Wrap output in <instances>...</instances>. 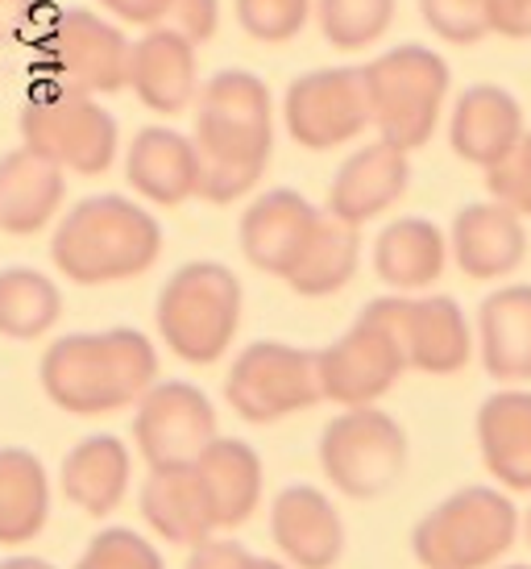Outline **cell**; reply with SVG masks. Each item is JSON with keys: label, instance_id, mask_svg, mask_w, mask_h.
Listing matches in <instances>:
<instances>
[{"label": "cell", "instance_id": "19", "mask_svg": "<svg viewBox=\"0 0 531 569\" xmlns=\"http://www.w3.org/2000/svg\"><path fill=\"white\" fill-rule=\"evenodd\" d=\"M129 92L158 117H179L200 96L196 42L183 33L154 26L129 47Z\"/></svg>", "mask_w": 531, "mask_h": 569}, {"label": "cell", "instance_id": "9", "mask_svg": "<svg viewBox=\"0 0 531 569\" xmlns=\"http://www.w3.org/2000/svg\"><path fill=\"white\" fill-rule=\"evenodd\" d=\"M126 30L92 9H59L38 33V80L63 83L88 96L129 88Z\"/></svg>", "mask_w": 531, "mask_h": 569}, {"label": "cell", "instance_id": "8", "mask_svg": "<svg viewBox=\"0 0 531 569\" xmlns=\"http://www.w3.org/2000/svg\"><path fill=\"white\" fill-rule=\"evenodd\" d=\"M407 432L394 416L370 408H341L320 432V470L344 499H378L403 478Z\"/></svg>", "mask_w": 531, "mask_h": 569}, {"label": "cell", "instance_id": "25", "mask_svg": "<svg viewBox=\"0 0 531 569\" xmlns=\"http://www.w3.org/2000/svg\"><path fill=\"white\" fill-rule=\"evenodd\" d=\"M141 520L154 528V537L179 549H196L200 540L217 537V520L208 495L200 487L196 466H154L141 482Z\"/></svg>", "mask_w": 531, "mask_h": 569}, {"label": "cell", "instance_id": "4", "mask_svg": "<svg viewBox=\"0 0 531 569\" xmlns=\"http://www.w3.org/2000/svg\"><path fill=\"white\" fill-rule=\"evenodd\" d=\"M241 308H246V291L233 270L212 258H196V262H183L162 283L154 303V325L162 346L171 349L179 362L212 366L233 346L237 329H241Z\"/></svg>", "mask_w": 531, "mask_h": 569}, {"label": "cell", "instance_id": "30", "mask_svg": "<svg viewBox=\"0 0 531 569\" xmlns=\"http://www.w3.org/2000/svg\"><path fill=\"white\" fill-rule=\"evenodd\" d=\"M361 267V229L349 221H337L332 212L320 217L312 241L303 258L295 262V270L287 274L291 291L308 296V300H324V296H337L341 287L353 283V274Z\"/></svg>", "mask_w": 531, "mask_h": 569}, {"label": "cell", "instance_id": "16", "mask_svg": "<svg viewBox=\"0 0 531 569\" xmlns=\"http://www.w3.org/2000/svg\"><path fill=\"white\" fill-rule=\"evenodd\" d=\"M270 537L295 569H332L344 553V520L320 487L291 482L270 503Z\"/></svg>", "mask_w": 531, "mask_h": 569}, {"label": "cell", "instance_id": "6", "mask_svg": "<svg viewBox=\"0 0 531 569\" xmlns=\"http://www.w3.org/2000/svg\"><path fill=\"white\" fill-rule=\"evenodd\" d=\"M515 499L502 487H461L411 528L423 569H494L519 540Z\"/></svg>", "mask_w": 531, "mask_h": 569}, {"label": "cell", "instance_id": "24", "mask_svg": "<svg viewBox=\"0 0 531 569\" xmlns=\"http://www.w3.org/2000/svg\"><path fill=\"white\" fill-rule=\"evenodd\" d=\"M129 478H133L129 445L112 432H92L76 441L59 466V487L67 503H76L83 516H96V520L121 507V499L129 495Z\"/></svg>", "mask_w": 531, "mask_h": 569}, {"label": "cell", "instance_id": "41", "mask_svg": "<svg viewBox=\"0 0 531 569\" xmlns=\"http://www.w3.org/2000/svg\"><path fill=\"white\" fill-rule=\"evenodd\" d=\"M47 0H0V42H17L42 21Z\"/></svg>", "mask_w": 531, "mask_h": 569}, {"label": "cell", "instance_id": "1", "mask_svg": "<svg viewBox=\"0 0 531 569\" xmlns=\"http://www.w3.org/2000/svg\"><path fill=\"white\" fill-rule=\"evenodd\" d=\"M196 133L200 150V200L233 204L262 183L274 154V96L262 76L224 67L196 96Z\"/></svg>", "mask_w": 531, "mask_h": 569}, {"label": "cell", "instance_id": "20", "mask_svg": "<svg viewBox=\"0 0 531 569\" xmlns=\"http://www.w3.org/2000/svg\"><path fill=\"white\" fill-rule=\"evenodd\" d=\"M523 104L499 83H469L449 112V146L469 167L490 171L523 138Z\"/></svg>", "mask_w": 531, "mask_h": 569}, {"label": "cell", "instance_id": "32", "mask_svg": "<svg viewBox=\"0 0 531 569\" xmlns=\"http://www.w3.org/2000/svg\"><path fill=\"white\" fill-rule=\"evenodd\" d=\"M399 0H315L324 42L337 50H365L391 30Z\"/></svg>", "mask_w": 531, "mask_h": 569}, {"label": "cell", "instance_id": "10", "mask_svg": "<svg viewBox=\"0 0 531 569\" xmlns=\"http://www.w3.org/2000/svg\"><path fill=\"white\" fill-rule=\"evenodd\" d=\"M224 399L246 425H274L320 403L315 349L287 341H253L233 358L224 375Z\"/></svg>", "mask_w": 531, "mask_h": 569}, {"label": "cell", "instance_id": "27", "mask_svg": "<svg viewBox=\"0 0 531 569\" xmlns=\"http://www.w3.org/2000/svg\"><path fill=\"white\" fill-rule=\"evenodd\" d=\"M191 466H196L200 487L208 495L217 532L241 528L258 511L266 478H262V458H258L253 445H246L241 437H217Z\"/></svg>", "mask_w": 531, "mask_h": 569}, {"label": "cell", "instance_id": "13", "mask_svg": "<svg viewBox=\"0 0 531 569\" xmlns=\"http://www.w3.org/2000/svg\"><path fill=\"white\" fill-rule=\"evenodd\" d=\"M315 370H320V396L341 408H370L403 379V349L394 332L361 312L332 346L315 349Z\"/></svg>", "mask_w": 531, "mask_h": 569}, {"label": "cell", "instance_id": "29", "mask_svg": "<svg viewBox=\"0 0 531 569\" xmlns=\"http://www.w3.org/2000/svg\"><path fill=\"white\" fill-rule=\"evenodd\" d=\"M50 520V475L38 453L0 445V545H30Z\"/></svg>", "mask_w": 531, "mask_h": 569}, {"label": "cell", "instance_id": "3", "mask_svg": "<svg viewBox=\"0 0 531 569\" xmlns=\"http://www.w3.org/2000/svg\"><path fill=\"white\" fill-rule=\"evenodd\" d=\"M162 253V224L129 196L100 191L79 200L50 238L54 270L79 287H104L138 279Z\"/></svg>", "mask_w": 531, "mask_h": 569}, {"label": "cell", "instance_id": "44", "mask_svg": "<svg viewBox=\"0 0 531 569\" xmlns=\"http://www.w3.org/2000/svg\"><path fill=\"white\" fill-rule=\"evenodd\" d=\"M519 532H523V540H528V549H531V507L523 511V523H519Z\"/></svg>", "mask_w": 531, "mask_h": 569}, {"label": "cell", "instance_id": "36", "mask_svg": "<svg viewBox=\"0 0 531 569\" xmlns=\"http://www.w3.org/2000/svg\"><path fill=\"white\" fill-rule=\"evenodd\" d=\"M485 188L490 200L507 204L519 217H531V129H523V138L507 159L485 171Z\"/></svg>", "mask_w": 531, "mask_h": 569}, {"label": "cell", "instance_id": "12", "mask_svg": "<svg viewBox=\"0 0 531 569\" xmlns=\"http://www.w3.org/2000/svg\"><path fill=\"white\" fill-rule=\"evenodd\" d=\"M282 126L303 150H337L370 129L361 67H315L291 80L282 96Z\"/></svg>", "mask_w": 531, "mask_h": 569}, {"label": "cell", "instance_id": "38", "mask_svg": "<svg viewBox=\"0 0 531 569\" xmlns=\"http://www.w3.org/2000/svg\"><path fill=\"white\" fill-rule=\"evenodd\" d=\"M253 566H258V557H253L246 545L220 540V537L200 540L188 557V569H253Z\"/></svg>", "mask_w": 531, "mask_h": 569}, {"label": "cell", "instance_id": "21", "mask_svg": "<svg viewBox=\"0 0 531 569\" xmlns=\"http://www.w3.org/2000/svg\"><path fill=\"white\" fill-rule=\"evenodd\" d=\"M126 179L141 200L158 208H179L200 196V150L188 133L171 126H146L126 150Z\"/></svg>", "mask_w": 531, "mask_h": 569}, {"label": "cell", "instance_id": "2", "mask_svg": "<svg viewBox=\"0 0 531 569\" xmlns=\"http://www.w3.org/2000/svg\"><path fill=\"white\" fill-rule=\"evenodd\" d=\"M38 382L71 416H112L133 408L158 382V349L141 329L63 332L42 349Z\"/></svg>", "mask_w": 531, "mask_h": 569}, {"label": "cell", "instance_id": "40", "mask_svg": "<svg viewBox=\"0 0 531 569\" xmlns=\"http://www.w3.org/2000/svg\"><path fill=\"white\" fill-rule=\"evenodd\" d=\"M490 33L499 38H531V0H490Z\"/></svg>", "mask_w": 531, "mask_h": 569}, {"label": "cell", "instance_id": "34", "mask_svg": "<svg viewBox=\"0 0 531 569\" xmlns=\"http://www.w3.org/2000/svg\"><path fill=\"white\" fill-rule=\"evenodd\" d=\"M76 569H167V561L138 528H100Z\"/></svg>", "mask_w": 531, "mask_h": 569}, {"label": "cell", "instance_id": "43", "mask_svg": "<svg viewBox=\"0 0 531 569\" xmlns=\"http://www.w3.org/2000/svg\"><path fill=\"white\" fill-rule=\"evenodd\" d=\"M253 569H295V566H287V561H274V557H258V566Z\"/></svg>", "mask_w": 531, "mask_h": 569}, {"label": "cell", "instance_id": "39", "mask_svg": "<svg viewBox=\"0 0 531 569\" xmlns=\"http://www.w3.org/2000/svg\"><path fill=\"white\" fill-rule=\"evenodd\" d=\"M100 9L112 13L121 26H141V30H154L167 21L171 0H100Z\"/></svg>", "mask_w": 531, "mask_h": 569}, {"label": "cell", "instance_id": "22", "mask_svg": "<svg viewBox=\"0 0 531 569\" xmlns=\"http://www.w3.org/2000/svg\"><path fill=\"white\" fill-rule=\"evenodd\" d=\"M67 200V171L30 146L0 154V229L13 238L42 233Z\"/></svg>", "mask_w": 531, "mask_h": 569}, {"label": "cell", "instance_id": "28", "mask_svg": "<svg viewBox=\"0 0 531 569\" xmlns=\"http://www.w3.org/2000/svg\"><path fill=\"white\" fill-rule=\"evenodd\" d=\"M449 267V238L428 217H399L374 238V274L391 291H428Z\"/></svg>", "mask_w": 531, "mask_h": 569}, {"label": "cell", "instance_id": "23", "mask_svg": "<svg viewBox=\"0 0 531 569\" xmlns=\"http://www.w3.org/2000/svg\"><path fill=\"white\" fill-rule=\"evenodd\" d=\"M478 449L490 478L511 495H531V391L502 387L478 408Z\"/></svg>", "mask_w": 531, "mask_h": 569}, {"label": "cell", "instance_id": "35", "mask_svg": "<svg viewBox=\"0 0 531 569\" xmlns=\"http://www.w3.org/2000/svg\"><path fill=\"white\" fill-rule=\"evenodd\" d=\"M420 17L449 47H473L490 33V0H420Z\"/></svg>", "mask_w": 531, "mask_h": 569}, {"label": "cell", "instance_id": "5", "mask_svg": "<svg viewBox=\"0 0 531 569\" xmlns=\"http://www.w3.org/2000/svg\"><path fill=\"white\" fill-rule=\"evenodd\" d=\"M365 100H370V126L382 142L399 150H420L432 142L440 126V112L453 88L449 63L432 47L403 42V47L382 50L378 59L361 67Z\"/></svg>", "mask_w": 531, "mask_h": 569}, {"label": "cell", "instance_id": "11", "mask_svg": "<svg viewBox=\"0 0 531 569\" xmlns=\"http://www.w3.org/2000/svg\"><path fill=\"white\" fill-rule=\"evenodd\" d=\"M361 312L394 332L407 370L457 375L473 358V329L453 296H378Z\"/></svg>", "mask_w": 531, "mask_h": 569}, {"label": "cell", "instance_id": "26", "mask_svg": "<svg viewBox=\"0 0 531 569\" xmlns=\"http://www.w3.org/2000/svg\"><path fill=\"white\" fill-rule=\"evenodd\" d=\"M478 353L490 379L531 382V283H507L478 308Z\"/></svg>", "mask_w": 531, "mask_h": 569}, {"label": "cell", "instance_id": "45", "mask_svg": "<svg viewBox=\"0 0 531 569\" xmlns=\"http://www.w3.org/2000/svg\"><path fill=\"white\" fill-rule=\"evenodd\" d=\"M499 569H531V566H499Z\"/></svg>", "mask_w": 531, "mask_h": 569}, {"label": "cell", "instance_id": "18", "mask_svg": "<svg viewBox=\"0 0 531 569\" xmlns=\"http://www.w3.org/2000/svg\"><path fill=\"white\" fill-rule=\"evenodd\" d=\"M411 188V154L391 142H370L353 150L349 159L337 167L329 183V208L337 221L370 224L378 221L387 208H394Z\"/></svg>", "mask_w": 531, "mask_h": 569}, {"label": "cell", "instance_id": "15", "mask_svg": "<svg viewBox=\"0 0 531 569\" xmlns=\"http://www.w3.org/2000/svg\"><path fill=\"white\" fill-rule=\"evenodd\" d=\"M320 217L324 212L308 196H299L295 188H270L262 196H253L250 208L241 212V224H237V241H241L246 262L262 274L287 279L308 250Z\"/></svg>", "mask_w": 531, "mask_h": 569}, {"label": "cell", "instance_id": "42", "mask_svg": "<svg viewBox=\"0 0 531 569\" xmlns=\"http://www.w3.org/2000/svg\"><path fill=\"white\" fill-rule=\"evenodd\" d=\"M0 569H54L47 557H30V553H17V557H4Z\"/></svg>", "mask_w": 531, "mask_h": 569}, {"label": "cell", "instance_id": "31", "mask_svg": "<svg viewBox=\"0 0 531 569\" xmlns=\"http://www.w3.org/2000/svg\"><path fill=\"white\" fill-rule=\"evenodd\" d=\"M63 317L59 283L33 267L0 270V337L9 341H38Z\"/></svg>", "mask_w": 531, "mask_h": 569}, {"label": "cell", "instance_id": "33", "mask_svg": "<svg viewBox=\"0 0 531 569\" xmlns=\"http://www.w3.org/2000/svg\"><path fill=\"white\" fill-rule=\"evenodd\" d=\"M312 9L315 0H233L237 26L250 33L253 42H266V47L291 42L308 26Z\"/></svg>", "mask_w": 531, "mask_h": 569}, {"label": "cell", "instance_id": "7", "mask_svg": "<svg viewBox=\"0 0 531 569\" xmlns=\"http://www.w3.org/2000/svg\"><path fill=\"white\" fill-rule=\"evenodd\" d=\"M21 146L76 174H104L117 162L121 129L96 96L38 80L17 112Z\"/></svg>", "mask_w": 531, "mask_h": 569}, {"label": "cell", "instance_id": "14", "mask_svg": "<svg viewBox=\"0 0 531 569\" xmlns=\"http://www.w3.org/2000/svg\"><path fill=\"white\" fill-rule=\"evenodd\" d=\"M133 445L141 461L154 466H188L217 441V408L196 382H154L133 403Z\"/></svg>", "mask_w": 531, "mask_h": 569}, {"label": "cell", "instance_id": "17", "mask_svg": "<svg viewBox=\"0 0 531 569\" xmlns=\"http://www.w3.org/2000/svg\"><path fill=\"white\" fill-rule=\"evenodd\" d=\"M449 258L465 279H478V283H499L507 274H515L528 258L523 217L499 200L465 204L449 229Z\"/></svg>", "mask_w": 531, "mask_h": 569}, {"label": "cell", "instance_id": "37", "mask_svg": "<svg viewBox=\"0 0 531 569\" xmlns=\"http://www.w3.org/2000/svg\"><path fill=\"white\" fill-rule=\"evenodd\" d=\"M162 26L174 33H183L196 47H203V42L217 38V30H220V0H171Z\"/></svg>", "mask_w": 531, "mask_h": 569}]
</instances>
